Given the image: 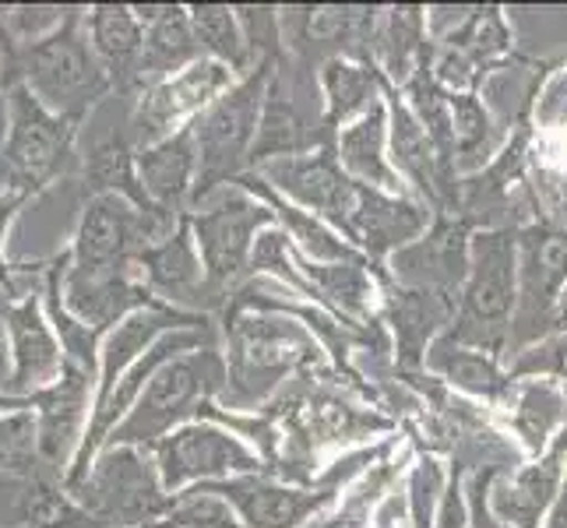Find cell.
<instances>
[{
  "label": "cell",
  "mask_w": 567,
  "mask_h": 528,
  "mask_svg": "<svg viewBox=\"0 0 567 528\" xmlns=\"http://www.w3.org/2000/svg\"><path fill=\"white\" fill-rule=\"evenodd\" d=\"M187 14H190L194 39H198V46H202V56H212V61L226 64L233 74H240V77L258 68V64H254V56H250L247 39H244L237 8L190 4Z\"/></svg>",
  "instance_id": "obj_32"
},
{
  "label": "cell",
  "mask_w": 567,
  "mask_h": 528,
  "mask_svg": "<svg viewBox=\"0 0 567 528\" xmlns=\"http://www.w3.org/2000/svg\"><path fill=\"white\" fill-rule=\"evenodd\" d=\"M226 391L223 395L250 408L265 402L292 370L321 356V339L276 310H237L226 314Z\"/></svg>",
  "instance_id": "obj_2"
},
{
  "label": "cell",
  "mask_w": 567,
  "mask_h": 528,
  "mask_svg": "<svg viewBox=\"0 0 567 528\" xmlns=\"http://www.w3.org/2000/svg\"><path fill=\"white\" fill-rule=\"evenodd\" d=\"M426 14L420 8H391L378 32L381 74L388 85L405 89L426 61Z\"/></svg>",
  "instance_id": "obj_30"
},
{
  "label": "cell",
  "mask_w": 567,
  "mask_h": 528,
  "mask_svg": "<svg viewBox=\"0 0 567 528\" xmlns=\"http://www.w3.org/2000/svg\"><path fill=\"white\" fill-rule=\"evenodd\" d=\"M240 82V74H233L226 64L202 56L181 74L166 77V82L152 85L138 95V106L131 116V142L134 148H148L155 142L169 138L181 127L194 124L198 116Z\"/></svg>",
  "instance_id": "obj_13"
},
{
  "label": "cell",
  "mask_w": 567,
  "mask_h": 528,
  "mask_svg": "<svg viewBox=\"0 0 567 528\" xmlns=\"http://www.w3.org/2000/svg\"><path fill=\"white\" fill-rule=\"evenodd\" d=\"M468 250H473V237L462 222H437L426 229V237L399 250L388 268L399 289H423L458 300L468 276Z\"/></svg>",
  "instance_id": "obj_20"
},
{
  "label": "cell",
  "mask_w": 567,
  "mask_h": 528,
  "mask_svg": "<svg viewBox=\"0 0 567 528\" xmlns=\"http://www.w3.org/2000/svg\"><path fill=\"white\" fill-rule=\"evenodd\" d=\"M388 82L381 68L349 61V56H331L321 68V95H324V127H349L384 103Z\"/></svg>",
  "instance_id": "obj_28"
},
{
  "label": "cell",
  "mask_w": 567,
  "mask_h": 528,
  "mask_svg": "<svg viewBox=\"0 0 567 528\" xmlns=\"http://www.w3.org/2000/svg\"><path fill=\"white\" fill-rule=\"evenodd\" d=\"M148 528H244L237 511L212 490V486H190V490L169 494L163 518Z\"/></svg>",
  "instance_id": "obj_34"
},
{
  "label": "cell",
  "mask_w": 567,
  "mask_h": 528,
  "mask_svg": "<svg viewBox=\"0 0 567 528\" xmlns=\"http://www.w3.org/2000/svg\"><path fill=\"white\" fill-rule=\"evenodd\" d=\"M567 479V429L533 462L515 468L512 476L494 479L491 515L504 528H546L554 504Z\"/></svg>",
  "instance_id": "obj_18"
},
{
  "label": "cell",
  "mask_w": 567,
  "mask_h": 528,
  "mask_svg": "<svg viewBox=\"0 0 567 528\" xmlns=\"http://www.w3.org/2000/svg\"><path fill=\"white\" fill-rule=\"evenodd\" d=\"M395 468L399 465H391V462L370 465L367 473L360 476V483L346 494V500L336 507V511H331L328 518H318L315 525H307V528H370L381 497L391 490V476H395Z\"/></svg>",
  "instance_id": "obj_36"
},
{
  "label": "cell",
  "mask_w": 567,
  "mask_h": 528,
  "mask_svg": "<svg viewBox=\"0 0 567 528\" xmlns=\"http://www.w3.org/2000/svg\"><path fill=\"white\" fill-rule=\"evenodd\" d=\"M370 528H416L413 525V515H409V500H405V490H388L378 504L374 511V521Z\"/></svg>",
  "instance_id": "obj_39"
},
{
  "label": "cell",
  "mask_w": 567,
  "mask_h": 528,
  "mask_svg": "<svg viewBox=\"0 0 567 528\" xmlns=\"http://www.w3.org/2000/svg\"><path fill=\"white\" fill-rule=\"evenodd\" d=\"M0 50H4V89L25 85L47 110L68 121L82 124L89 106L110 92V77L89 43L85 14L74 8L61 32H53L43 43L8 46L0 39Z\"/></svg>",
  "instance_id": "obj_1"
},
{
  "label": "cell",
  "mask_w": 567,
  "mask_h": 528,
  "mask_svg": "<svg viewBox=\"0 0 567 528\" xmlns=\"http://www.w3.org/2000/svg\"><path fill=\"white\" fill-rule=\"evenodd\" d=\"M444 43L462 50L468 61L483 68V64L497 61L501 53H507V46H512V32H507V22L497 8H480L468 18H462V22L444 35Z\"/></svg>",
  "instance_id": "obj_35"
},
{
  "label": "cell",
  "mask_w": 567,
  "mask_h": 528,
  "mask_svg": "<svg viewBox=\"0 0 567 528\" xmlns=\"http://www.w3.org/2000/svg\"><path fill=\"white\" fill-rule=\"evenodd\" d=\"M85 32L95 61L103 64L110 89L142 95L145 29L131 4H95L85 11Z\"/></svg>",
  "instance_id": "obj_23"
},
{
  "label": "cell",
  "mask_w": 567,
  "mask_h": 528,
  "mask_svg": "<svg viewBox=\"0 0 567 528\" xmlns=\"http://www.w3.org/2000/svg\"><path fill=\"white\" fill-rule=\"evenodd\" d=\"M336 159L346 169L349 180H357L360 187L405 194L402 176L395 173L388 155V103H378L370 113H363L360 121L339 131Z\"/></svg>",
  "instance_id": "obj_27"
},
{
  "label": "cell",
  "mask_w": 567,
  "mask_h": 528,
  "mask_svg": "<svg viewBox=\"0 0 567 528\" xmlns=\"http://www.w3.org/2000/svg\"><path fill=\"white\" fill-rule=\"evenodd\" d=\"M507 429L539 458L567 429V391L557 377H512L507 391Z\"/></svg>",
  "instance_id": "obj_25"
},
{
  "label": "cell",
  "mask_w": 567,
  "mask_h": 528,
  "mask_svg": "<svg viewBox=\"0 0 567 528\" xmlns=\"http://www.w3.org/2000/svg\"><path fill=\"white\" fill-rule=\"evenodd\" d=\"M254 173L271 190H279L286 201L318 215V219H324L331 229H339L349 240V226H353V215L360 205V184L349 180L336 159V152L318 148V152L286 155V159L261 163Z\"/></svg>",
  "instance_id": "obj_14"
},
{
  "label": "cell",
  "mask_w": 567,
  "mask_h": 528,
  "mask_svg": "<svg viewBox=\"0 0 567 528\" xmlns=\"http://www.w3.org/2000/svg\"><path fill=\"white\" fill-rule=\"evenodd\" d=\"M134 155H138V148L131 142V131H110L92 142L85 155V180L92 187V198L95 194H121V198L134 201L138 208H152L142 190Z\"/></svg>",
  "instance_id": "obj_31"
},
{
  "label": "cell",
  "mask_w": 567,
  "mask_h": 528,
  "mask_svg": "<svg viewBox=\"0 0 567 528\" xmlns=\"http://www.w3.org/2000/svg\"><path fill=\"white\" fill-rule=\"evenodd\" d=\"M0 74H4V50H0Z\"/></svg>",
  "instance_id": "obj_43"
},
{
  "label": "cell",
  "mask_w": 567,
  "mask_h": 528,
  "mask_svg": "<svg viewBox=\"0 0 567 528\" xmlns=\"http://www.w3.org/2000/svg\"><path fill=\"white\" fill-rule=\"evenodd\" d=\"M237 18H240V29H244L254 64L276 61L279 43H282V29H279L282 14L276 8H237Z\"/></svg>",
  "instance_id": "obj_38"
},
{
  "label": "cell",
  "mask_w": 567,
  "mask_h": 528,
  "mask_svg": "<svg viewBox=\"0 0 567 528\" xmlns=\"http://www.w3.org/2000/svg\"><path fill=\"white\" fill-rule=\"evenodd\" d=\"M134 166H138V180L145 198L155 211L166 215H184V201L194 198V187H198V169H202V155H198V138H194V124L181 127L169 138L155 142L148 148H138L134 155Z\"/></svg>",
  "instance_id": "obj_22"
},
{
  "label": "cell",
  "mask_w": 567,
  "mask_h": 528,
  "mask_svg": "<svg viewBox=\"0 0 567 528\" xmlns=\"http://www.w3.org/2000/svg\"><path fill=\"white\" fill-rule=\"evenodd\" d=\"M4 124V173L18 190L35 194L68 169L74 155L78 121L47 110L25 85H8Z\"/></svg>",
  "instance_id": "obj_10"
},
{
  "label": "cell",
  "mask_w": 567,
  "mask_h": 528,
  "mask_svg": "<svg viewBox=\"0 0 567 528\" xmlns=\"http://www.w3.org/2000/svg\"><path fill=\"white\" fill-rule=\"evenodd\" d=\"M187 219L194 240H198L208 282L226 300L229 289H237V282L250 271L254 244L265 229L276 226V211L247 187L226 184L212 190L205 201L190 205Z\"/></svg>",
  "instance_id": "obj_6"
},
{
  "label": "cell",
  "mask_w": 567,
  "mask_h": 528,
  "mask_svg": "<svg viewBox=\"0 0 567 528\" xmlns=\"http://www.w3.org/2000/svg\"><path fill=\"white\" fill-rule=\"evenodd\" d=\"M384 103H388V155H391V166H395V173L402 176V184L416 187L423 205L437 208L447 176H452L455 169L441 159L437 145L430 142V134L423 131V124L416 121V113L409 110L405 95L395 85H388Z\"/></svg>",
  "instance_id": "obj_21"
},
{
  "label": "cell",
  "mask_w": 567,
  "mask_h": 528,
  "mask_svg": "<svg viewBox=\"0 0 567 528\" xmlns=\"http://www.w3.org/2000/svg\"><path fill=\"white\" fill-rule=\"evenodd\" d=\"M145 29L142 46V92L181 74L202 61V46L194 39L190 14L184 4H131Z\"/></svg>",
  "instance_id": "obj_24"
},
{
  "label": "cell",
  "mask_w": 567,
  "mask_h": 528,
  "mask_svg": "<svg viewBox=\"0 0 567 528\" xmlns=\"http://www.w3.org/2000/svg\"><path fill=\"white\" fill-rule=\"evenodd\" d=\"M226 391V356L215 345L184 352L163 363L145 384L142 398L113 429L103 447H155L173 429L202 420V408Z\"/></svg>",
  "instance_id": "obj_4"
},
{
  "label": "cell",
  "mask_w": 567,
  "mask_h": 528,
  "mask_svg": "<svg viewBox=\"0 0 567 528\" xmlns=\"http://www.w3.org/2000/svg\"><path fill=\"white\" fill-rule=\"evenodd\" d=\"M35 405V447L39 458L50 468H61V476L68 479L71 465L82 452L85 429L92 420L95 405V374L78 363H68L61 381L53 387L39 391L32 398Z\"/></svg>",
  "instance_id": "obj_15"
},
{
  "label": "cell",
  "mask_w": 567,
  "mask_h": 528,
  "mask_svg": "<svg viewBox=\"0 0 567 528\" xmlns=\"http://www.w3.org/2000/svg\"><path fill=\"white\" fill-rule=\"evenodd\" d=\"M567 289V226L536 222L518 232V307L507 352L543 342L557 328V303Z\"/></svg>",
  "instance_id": "obj_12"
},
{
  "label": "cell",
  "mask_w": 567,
  "mask_h": 528,
  "mask_svg": "<svg viewBox=\"0 0 567 528\" xmlns=\"http://www.w3.org/2000/svg\"><path fill=\"white\" fill-rule=\"evenodd\" d=\"M271 82H276V61H265L250 74H244L229 92H223L219 100L194 121L202 169H198V187H194L190 205L205 201L212 190L237 184L244 173H250V155H254V145H258Z\"/></svg>",
  "instance_id": "obj_5"
},
{
  "label": "cell",
  "mask_w": 567,
  "mask_h": 528,
  "mask_svg": "<svg viewBox=\"0 0 567 528\" xmlns=\"http://www.w3.org/2000/svg\"><path fill=\"white\" fill-rule=\"evenodd\" d=\"M452 127H455V169L468 173L486 163L494 142V121L476 92L452 95Z\"/></svg>",
  "instance_id": "obj_33"
},
{
  "label": "cell",
  "mask_w": 567,
  "mask_h": 528,
  "mask_svg": "<svg viewBox=\"0 0 567 528\" xmlns=\"http://www.w3.org/2000/svg\"><path fill=\"white\" fill-rule=\"evenodd\" d=\"M557 328H567V289L560 292V303H557Z\"/></svg>",
  "instance_id": "obj_42"
},
{
  "label": "cell",
  "mask_w": 567,
  "mask_h": 528,
  "mask_svg": "<svg viewBox=\"0 0 567 528\" xmlns=\"http://www.w3.org/2000/svg\"><path fill=\"white\" fill-rule=\"evenodd\" d=\"M240 187H247L250 194H258V198L276 211V222H279V229L289 237V244L297 247V253L303 261H310V265H349V261H367L363 253L349 244L339 229H331L324 219H318V215H310V211H303L300 205H292V201H286L279 190H271L258 173H244L240 180H237Z\"/></svg>",
  "instance_id": "obj_26"
},
{
  "label": "cell",
  "mask_w": 567,
  "mask_h": 528,
  "mask_svg": "<svg viewBox=\"0 0 567 528\" xmlns=\"http://www.w3.org/2000/svg\"><path fill=\"white\" fill-rule=\"evenodd\" d=\"M381 452L384 447H370L367 455L346 462V468L339 462V468H331L315 486H286L268 476H237V479L205 483V486H212V490L237 511L244 528H307L336 504L349 476L367 473V465L360 462L378 458Z\"/></svg>",
  "instance_id": "obj_9"
},
{
  "label": "cell",
  "mask_w": 567,
  "mask_h": 528,
  "mask_svg": "<svg viewBox=\"0 0 567 528\" xmlns=\"http://www.w3.org/2000/svg\"><path fill=\"white\" fill-rule=\"evenodd\" d=\"M138 279L148 286L155 300L173 310H184V314L202 318V310L223 300L208 282V271H205L202 250H198V240H194L187 215H181L169 237H163L159 244H152L142 253Z\"/></svg>",
  "instance_id": "obj_16"
},
{
  "label": "cell",
  "mask_w": 567,
  "mask_h": 528,
  "mask_svg": "<svg viewBox=\"0 0 567 528\" xmlns=\"http://www.w3.org/2000/svg\"><path fill=\"white\" fill-rule=\"evenodd\" d=\"M518 307V237L512 229H483L468 250V276L458 292L455 321L444 331L447 339L483 349L507 352Z\"/></svg>",
  "instance_id": "obj_3"
},
{
  "label": "cell",
  "mask_w": 567,
  "mask_h": 528,
  "mask_svg": "<svg viewBox=\"0 0 567 528\" xmlns=\"http://www.w3.org/2000/svg\"><path fill=\"white\" fill-rule=\"evenodd\" d=\"M423 366L430 374H437L441 381H447L452 387L465 391V395H473V398L504 402L507 391H512V377L501 370V356L483 352V349L458 345L447 335H441L426 349Z\"/></svg>",
  "instance_id": "obj_29"
},
{
  "label": "cell",
  "mask_w": 567,
  "mask_h": 528,
  "mask_svg": "<svg viewBox=\"0 0 567 528\" xmlns=\"http://www.w3.org/2000/svg\"><path fill=\"white\" fill-rule=\"evenodd\" d=\"M22 198H29V194H25V190H18L14 184H11V187H0V247H4L8 222H11L14 208L22 205Z\"/></svg>",
  "instance_id": "obj_40"
},
{
  "label": "cell",
  "mask_w": 567,
  "mask_h": 528,
  "mask_svg": "<svg viewBox=\"0 0 567 528\" xmlns=\"http://www.w3.org/2000/svg\"><path fill=\"white\" fill-rule=\"evenodd\" d=\"M148 455L155 468H159L166 494H181L202 483H223V479L265 473V458L254 447H247L240 434L208 420H194L181 429H173L169 437L148 447Z\"/></svg>",
  "instance_id": "obj_11"
},
{
  "label": "cell",
  "mask_w": 567,
  "mask_h": 528,
  "mask_svg": "<svg viewBox=\"0 0 567 528\" xmlns=\"http://www.w3.org/2000/svg\"><path fill=\"white\" fill-rule=\"evenodd\" d=\"M173 219H181V215L138 208L121 194H95L78 219L68 265L74 271H92V276L138 271V258L152 244L169 237Z\"/></svg>",
  "instance_id": "obj_8"
},
{
  "label": "cell",
  "mask_w": 567,
  "mask_h": 528,
  "mask_svg": "<svg viewBox=\"0 0 567 528\" xmlns=\"http://www.w3.org/2000/svg\"><path fill=\"white\" fill-rule=\"evenodd\" d=\"M444 490H447L444 465L437 458H430V455L416 458V465L409 468V476H405V500H409V515H413L416 528H434L437 525Z\"/></svg>",
  "instance_id": "obj_37"
},
{
  "label": "cell",
  "mask_w": 567,
  "mask_h": 528,
  "mask_svg": "<svg viewBox=\"0 0 567 528\" xmlns=\"http://www.w3.org/2000/svg\"><path fill=\"white\" fill-rule=\"evenodd\" d=\"M546 528H567V479H564V490L554 504V511H550V521H546Z\"/></svg>",
  "instance_id": "obj_41"
},
{
  "label": "cell",
  "mask_w": 567,
  "mask_h": 528,
  "mask_svg": "<svg viewBox=\"0 0 567 528\" xmlns=\"http://www.w3.org/2000/svg\"><path fill=\"white\" fill-rule=\"evenodd\" d=\"M4 331H8V352H11V384H8L11 398H35L39 391H47L61 381L68 356L39 297L29 292L25 300L8 303Z\"/></svg>",
  "instance_id": "obj_17"
},
{
  "label": "cell",
  "mask_w": 567,
  "mask_h": 528,
  "mask_svg": "<svg viewBox=\"0 0 567 528\" xmlns=\"http://www.w3.org/2000/svg\"><path fill=\"white\" fill-rule=\"evenodd\" d=\"M71 497L100 528H148L169 504L159 468L145 447H103Z\"/></svg>",
  "instance_id": "obj_7"
},
{
  "label": "cell",
  "mask_w": 567,
  "mask_h": 528,
  "mask_svg": "<svg viewBox=\"0 0 567 528\" xmlns=\"http://www.w3.org/2000/svg\"><path fill=\"white\" fill-rule=\"evenodd\" d=\"M430 208L409 194H388L374 187H360V205L349 226V244H353L367 265L381 271L399 250L426 237Z\"/></svg>",
  "instance_id": "obj_19"
}]
</instances>
